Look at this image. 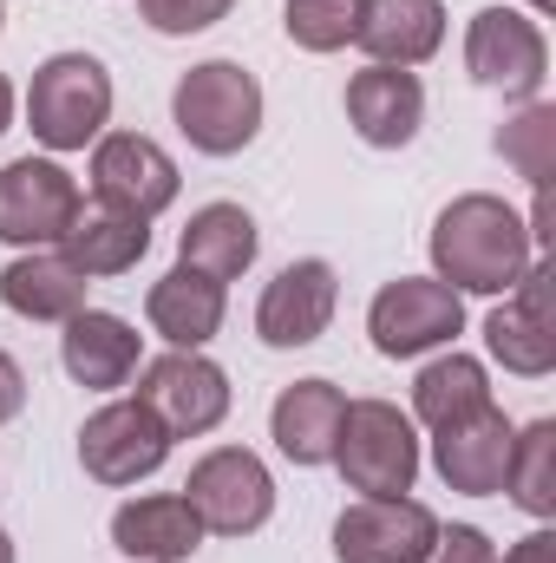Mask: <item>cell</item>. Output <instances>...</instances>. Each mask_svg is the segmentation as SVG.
Listing matches in <instances>:
<instances>
[{
  "mask_svg": "<svg viewBox=\"0 0 556 563\" xmlns=\"http://www.w3.org/2000/svg\"><path fill=\"white\" fill-rule=\"evenodd\" d=\"M537 256H551V250H537L531 223L491 190L452 197L432 223V269L458 295H511Z\"/></svg>",
  "mask_w": 556,
  "mask_h": 563,
  "instance_id": "6da1fadb",
  "label": "cell"
},
{
  "mask_svg": "<svg viewBox=\"0 0 556 563\" xmlns=\"http://www.w3.org/2000/svg\"><path fill=\"white\" fill-rule=\"evenodd\" d=\"M170 119L203 157H236L263 132V86L243 59H203L177 79L170 92Z\"/></svg>",
  "mask_w": 556,
  "mask_h": 563,
  "instance_id": "7a4b0ae2",
  "label": "cell"
},
{
  "mask_svg": "<svg viewBox=\"0 0 556 563\" xmlns=\"http://www.w3.org/2000/svg\"><path fill=\"white\" fill-rule=\"evenodd\" d=\"M112 119V73L92 53H53L33 66L26 86V125L46 151H86L105 139Z\"/></svg>",
  "mask_w": 556,
  "mask_h": 563,
  "instance_id": "3957f363",
  "label": "cell"
},
{
  "mask_svg": "<svg viewBox=\"0 0 556 563\" xmlns=\"http://www.w3.org/2000/svg\"><path fill=\"white\" fill-rule=\"evenodd\" d=\"M327 465H341L347 492H360V498H400V492H413V478H419L413 413H400L393 400H347L341 439H334Z\"/></svg>",
  "mask_w": 556,
  "mask_h": 563,
  "instance_id": "277c9868",
  "label": "cell"
},
{
  "mask_svg": "<svg viewBox=\"0 0 556 563\" xmlns=\"http://www.w3.org/2000/svg\"><path fill=\"white\" fill-rule=\"evenodd\" d=\"M184 498L203 518V531H216V538H249V531H263L276 518V478L249 445L203 452L190 465V478H184Z\"/></svg>",
  "mask_w": 556,
  "mask_h": 563,
  "instance_id": "5b68a950",
  "label": "cell"
},
{
  "mask_svg": "<svg viewBox=\"0 0 556 563\" xmlns=\"http://www.w3.org/2000/svg\"><path fill=\"white\" fill-rule=\"evenodd\" d=\"M465 73L471 86L485 92H504V99H537L544 79H551V40L531 13L518 7H485L471 26H465Z\"/></svg>",
  "mask_w": 556,
  "mask_h": 563,
  "instance_id": "8992f818",
  "label": "cell"
},
{
  "mask_svg": "<svg viewBox=\"0 0 556 563\" xmlns=\"http://www.w3.org/2000/svg\"><path fill=\"white\" fill-rule=\"evenodd\" d=\"M79 177L59 157H13L0 170V243L13 250H59L79 217Z\"/></svg>",
  "mask_w": 556,
  "mask_h": 563,
  "instance_id": "52a82bcc",
  "label": "cell"
},
{
  "mask_svg": "<svg viewBox=\"0 0 556 563\" xmlns=\"http://www.w3.org/2000/svg\"><path fill=\"white\" fill-rule=\"evenodd\" d=\"M138 400L164 420L170 439H203L230 420V374L203 361V347H170L138 367Z\"/></svg>",
  "mask_w": 556,
  "mask_h": 563,
  "instance_id": "ba28073f",
  "label": "cell"
},
{
  "mask_svg": "<svg viewBox=\"0 0 556 563\" xmlns=\"http://www.w3.org/2000/svg\"><path fill=\"white\" fill-rule=\"evenodd\" d=\"M465 328V295L438 276H400L387 282L367 308V334L387 361H413V354H432L445 347L452 334Z\"/></svg>",
  "mask_w": 556,
  "mask_h": 563,
  "instance_id": "9c48e42d",
  "label": "cell"
},
{
  "mask_svg": "<svg viewBox=\"0 0 556 563\" xmlns=\"http://www.w3.org/2000/svg\"><path fill=\"white\" fill-rule=\"evenodd\" d=\"M164 459H170V432L144 400H112L79 426V465H86V478H99L112 492L151 478Z\"/></svg>",
  "mask_w": 556,
  "mask_h": 563,
  "instance_id": "30bf717a",
  "label": "cell"
},
{
  "mask_svg": "<svg viewBox=\"0 0 556 563\" xmlns=\"http://www.w3.org/2000/svg\"><path fill=\"white\" fill-rule=\"evenodd\" d=\"M438 544V518L419 498H354L334 518V558L341 563H425Z\"/></svg>",
  "mask_w": 556,
  "mask_h": 563,
  "instance_id": "8fae6325",
  "label": "cell"
},
{
  "mask_svg": "<svg viewBox=\"0 0 556 563\" xmlns=\"http://www.w3.org/2000/svg\"><path fill=\"white\" fill-rule=\"evenodd\" d=\"M177 190H184L177 157L157 139H144V132H105V139L92 144V197H105V203H119L132 217H157V210L177 203Z\"/></svg>",
  "mask_w": 556,
  "mask_h": 563,
  "instance_id": "7c38bea8",
  "label": "cell"
},
{
  "mask_svg": "<svg viewBox=\"0 0 556 563\" xmlns=\"http://www.w3.org/2000/svg\"><path fill=\"white\" fill-rule=\"evenodd\" d=\"M485 347L491 361H504V374L544 380L556 367V321H551V256H537L524 282L511 288V301H498L485 314Z\"/></svg>",
  "mask_w": 556,
  "mask_h": 563,
  "instance_id": "4fadbf2b",
  "label": "cell"
},
{
  "mask_svg": "<svg viewBox=\"0 0 556 563\" xmlns=\"http://www.w3.org/2000/svg\"><path fill=\"white\" fill-rule=\"evenodd\" d=\"M334 308H341V276H334V263H321V256H301V263H288L269 288H263V301H256V334H263V347H314L321 334H327V321H334Z\"/></svg>",
  "mask_w": 556,
  "mask_h": 563,
  "instance_id": "5bb4252c",
  "label": "cell"
},
{
  "mask_svg": "<svg viewBox=\"0 0 556 563\" xmlns=\"http://www.w3.org/2000/svg\"><path fill=\"white\" fill-rule=\"evenodd\" d=\"M511 439H518V426H511V413L491 400L485 413H471V420L438 426V432H432V465H438V478H445L452 492H465V498H491V492H504Z\"/></svg>",
  "mask_w": 556,
  "mask_h": 563,
  "instance_id": "9a60e30c",
  "label": "cell"
},
{
  "mask_svg": "<svg viewBox=\"0 0 556 563\" xmlns=\"http://www.w3.org/2000/svg\"><path fill=\"white\" fill-rule=\"evenodd\" d=\"M347 125L374 151H400L425 125V86L407 66H360L347 79Z\"/></svg>",
  "mask_w": 556,
  "mask_h": 563,
  "instance_id": "2e32d148",
  "label": "cell"
},
{
  "mask_svg": "<svg viewBox=\"0 0 556 563\" xmlns=\"http://www.w3.org/2000/svg\"><path fill=\"white\" fill-rule=\"evenodd\" d=\"M354 46L374 66H425L445 46V0H360L354 7Z\"/></svg>",
  "mask_w": 556,
  "mask_h": 563,
  "instance_id": "e0dca14e",
  "label": "cell"
},
{
  "mask_svg": "<svg viewBox=\"0 0 556 563\" xmlns=\"http://www.w3.org/2000/svg\"><path fill=\"white\" fill-rule=\"evenodd\" d=\"M59 361L79 387L92 394H112L125 387L132 374L144 367V334L125 321V314H105V308H79L59 334Z\"/></svg>",
  "mask_w": 556,
  "mask_h": 563,
  "instance_id": "ac0fdd59",
  "label": "cell"
},
{
  "mask_svg": "<svg viewBox=\"0 0 556 563\" xmlns=\"http://www.w3.org/2000/svg\"><path fill=\"white\" fill-rule=\"evenodd\" d=\"M112 544L132 563H190L203 544V518L184 492H144L112 511Z\"/></svg>",
  "mask_w": 556,
  "mask_h": 563,
  "instance_id": "d6986e66",
  "label": "cell"
},
{
  "mask_svg": "<svg viewBox=\"0 0 556 563\" xmlns=\"http://www.w3.org/2000/svg\"><path fill=\"white\" fill-rule=\"evenodd\" d=\"M144 250H151V217H132V210H119V203H105V197L79 203L73 230L59 236V256H66L86 282L92 276H132L144 263Z\"/></svg>",
  "mask_w": 556,
  "mask_h": 563,
  "instance_id": "ffe728a7",
  "label": "cell"
},
{
  "mask_svg": "<svg viewBox=\"0 0 556 563\" xmlns=\"http://www.w3.org/2000/svg\"><path fill=\"white\" fill-rule=\"evenodd\" d=\"M144 314H151V328H157L170 347H203V341H216V328H223V314H230V282L177 263L170 276L151 282Z\"/></svg>",
  "mask_w": 556,
  "mask_h": 563,
  "instance_id": "44dd1931",
  "label": "cell"
},
{
  "mask_svg": "<svg viewBox=\"0 0 556 563\" xmlns=\"http://www.w3.org/2000/svg\"><path fill=\"white\" fill-rule=\"evenodd\" d=\"M341 413H347V394L334 380H294V387H281L276 413H269V432H276L281 459L327 465L334 439H341Z\"/></svg>",
  "mask_w": 556,
  "mask_h": 563,
  "instance_id": "7402d4cb",
  "label": "cell"
},
{
  "mask_svg": "<svg viewBox=\"0 0 556 563\" xmlns=\"http://www.w3.org/2000/svg\"><path fill=\"white\" fill-rule=\"evenodd\" d=\"M0 301L20 314V321H73L86 308V276L59 256V250H26L0 269Z\"/></svg>",
  "mask_w": 556,
  "mask_h": 563,
  "instance_id": "603a6c76",
  "label": "cell"
},
{
  "mask_svg": "<svg viewBox=\"0 0 556 563\" xmlns=\"http://www.w3.org/2000/svg\"><path fill=\"white\" fill-rule=\"evenodd\" d=\"M256 250H263V236H256V217L243 203H203V210H190V223L177 236V263L216 282H236L256 263Z\"/></svg>",
  "mask_w": 556,
  "mask_h": 563,
  "instance_id": "cb8c5ba5",
  "label": "cell"
},
{
  "mask_svg": "<svg viewBox=\"0 0 556 563\" xmlns=\"http://www.w3.org/2000/svg\"><path fill=\"white\" fill-rule=\"evenodd\" d=\"M491 407V374H485V361H471V354H438V361H425L413 380V420L419 426H458L471 420V413H485Z\"/></svg>",
  "mask_w": 556,
  "mask_h": 563,
  "instance_id": "d4e9b609",
  "label": "cell"
},
{
  "mask_svg": "<svg viewBox=\"0 0 556 563\" xmlns=\"http://www.w3.org/2000/svg\"><path fill=\"white\" fill-rule=\"evenodd\" d=\"M504 492L518 511H531L537 525L556 518V420H537L511 439V465H504Z\"/></svg>",
  "mask_w": 556,
  "mask_h": 563,
  "instance_id": "484cf974",
  "label": "cell"
},
{
  "mask_svg": "<svg viewBox=\"0 0 556 563\" xmlns=\"http://www.w3.org/2000/svg\"><path fill=\"white\" fill-rule=\"evenodd\" d=\"M498 157H504L518 177H531V184L544 190V184H551V170H556V106L524 99V112L498 132Z\"/></svg>",
  "mask_w": 556,
  "mask_h": 563,
  "instance_id": "4316f807",
  "label": "cell"
},
{
  "mask_svg": "<svg viewBox=\"0 0 556 563\" xmlns=\"http://www.w3.org/2000/svg\"><path fill=\"white\" fill-rule=\"evenodd\" d=\"M354 7L360 0H288L281 7V26L301 53H341L354 40Z\"/></svg>",
  "mask_w": 556,
  "mask_h": 563,
  "instance_id": "83f0119b",
  "label": "cell"
},
{
  "mask_svg": "<svg viewBox=\"0 0 556 563\" xmlns=\"http://www.w3.org/2000/svg\"><path fill=\"white\" fill-rule=\"evenodd\" d=\"M230 7H236V0H138V20L151 33L184 40V33H203V26L230 20Z\"/></svg>",
  "mask_w": 556,
  "mask_h": 563,
  "instance_id": "f1b7e54d",
  "label": "cell"
},
{
  "mask_svg": "<svg viewBox=\"0 0 556 563\" xmlns=\"http://www.w3.org/2000/svg\"><path fill=\"white\" fill-rule=\"evenodd\" d=\"M425 563H498V544L478 531V525H438V544H432V558Z\"/></svg>",
  "mask_w": 556,
  "mask_h": 563,
  "instance_id": "f546056e",
  "label": "cell"
},
{
  "mask_svg": "<svg viewBox=\"0 0 556 563\" xmlns=\"http://www.w3.org/2000/svg\"><path fill=\"white\" fill-rule=\"evenodd\" d=\"M20 407H26V374H20V361L0 347V420H20Z\"/></svg>",
  "mask_w": 556,
  "mask_h": 563,
  "instance_id": "4dcf8cb0",
  "label": "cell"
},
{
  "mask_svg": "<svg viewBox=\"0 0 556 563\" xmlns=\"http://www.w3.org/2000/svg\"><path fill=\"white\" fill-rule=\"evenodd\" d=\"M498 563H556V531H531V538H518Z\"/></svg>",
  "mask_w": 556,
  "mask_h": 563,
  "instance_id": "1f68e13d",
  "label": "cell"
},
{
  "mask_svg": "<svg viewBox=\"0 0 556 563\" xmlns=\"http://www.w3.org/2000/svg\"><path fill=\"white\" fill-rule=\"evenodd\" d=\"M7 125H13V79L0 73V139H7Z\"/></svg>",
  "mask_w": 556,
  "mask_h": 563,
  "instance_id": "d6a6232c",
  "label": "cell"
},
{
  "mask_svg": "<svg viewBox=\"0 0 556 563\" xmlns=\"http://www.w3.org/2000/svg\"><path fill=\"white\" fill-rule=\"evenodd\" d=\"M0 563H13V538H7V525H0Z\"/></svg>",
  "mask_w": 556,
  "mask_h": 563,
  "instance_id": "836d02e7",
  "label": "cell"
},
{
  "mask_svg": "<svg viewBox=\"0 0 556 563\" xmlns=\"http://www.w3.org/2000/svg\"><path fill=\"white\" fill-rule=\"evenodd\" d=\"M531 7H537V13H551V7H556V0H531Z\"/></svg>",
  "mask_w": 556,
  "mask_h": 563,
  "instance_id": "e575fe53",
  "label": "cell"
},
{
  "mask_svg": "<svg viewBox=\"0 0 556 563\" xmlns=\"http://www.w3.org/2000/svg\"><path fill=\"white\" fill-rule=\"evenodd\" d=\"M0 20H7V7H0Z\"/></svg>",
  "mask_w": 556,
  "mask_h": 563,
  "instance_id": "d590c367",
  "label": "cell"
}]
</instances>
